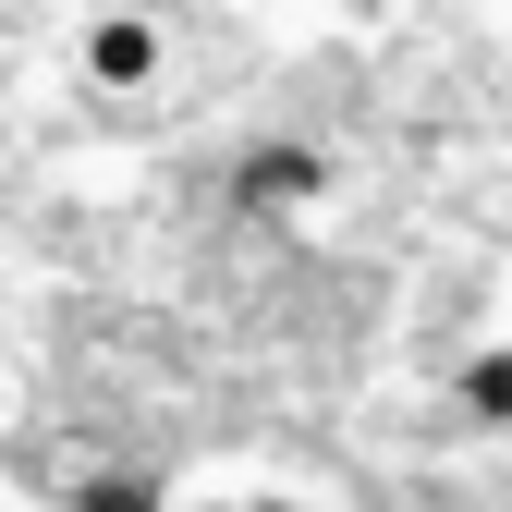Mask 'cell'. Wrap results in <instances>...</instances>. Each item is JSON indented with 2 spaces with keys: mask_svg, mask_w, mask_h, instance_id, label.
Returning a JSON list of instances; mask_svg holds the SVG:
<instances>
[{
  "mask_svg": "<svg viewBox=\"0 0 512 512\" xmlns=\"http://www.w3.org/2000/svg\"><path fill=\"white\" fill-rule=\"evenodd\" d=\"M196 512H317V500H293V488H208Z\"/></svg>",
  "mask_w": 512,
  "mask_h": 512,
  "instance_id": "obj_5",
  "label": "cell"
},
{
  "mask_svg": "<svg viewBox=\"0 0 512 512\" xmlns=\"http://www.w3.org/2000/svg\"><path fill=\"white\" fill-rule=\"evenodd\" d=\"M0 512H13V500H0Z\"/></svg>",
  "mask_w": 512,
  "mask_h": 512,
  "instance_id": "obj_6",
  "label": "cell"
},
{
  "mask_svg": "<svg viewBox=\"0 0 512 512\" xmlns=\"http://www.w3.org/2000/svg\"><path fill=\"white\" fill-rule=\"evenodd\" d=\"M74 61H86L98 98H147V86L171 74V25H159V13H86V25H74Z\"/></svg>",
  "mask_w": 512,
  "mask_h": 512,
  "instance_id": "obj_1",
  "label": "cell"
},
{
  "mask_svg": "<svg viewBox=\"0 0 512 512\" xmlns=\"http://www.w3.org/2000/svg\"><path fill=\"white\" fill-rule=\"evenodd\" d=\"M74 512H171V488L147 464H86L74 476Z\"/></svg>",
  "mask_w": 512,
  "mask_h": 512,
  "instance_id": "obj_4",
  "label": "cell"
},
{
  "mask_svg": "<svg viewBox=\"0 0 512 512\" xmlns=\"http://www.w3.org/2000/svg\"><path fill=\"white\" fill-rule=\"evenodd\" d=\"M232 196H244L256 220H305L317 196H330V159H317V147H244Z\"/></svg>",
  "mask_w": 512,
  "mask_h": 512,
  "instance_id": "obj_2",
  "label": "cell"
},
{
  "mask_svg": "<svg viewBox=\"0 0 512 512\" xmlns=\"http://www.w3.org/2000/svg\"><path fill=\"white\" fill-rule=\"evenodd\" d=\"M452 415L464 427H512V342H476L452 366Z\"/></svg>",
  "mask_w": 512,
  "mask_h": 512,
  "instance_id": "obj_3",
  "label": "cell"
}]
</instances>
